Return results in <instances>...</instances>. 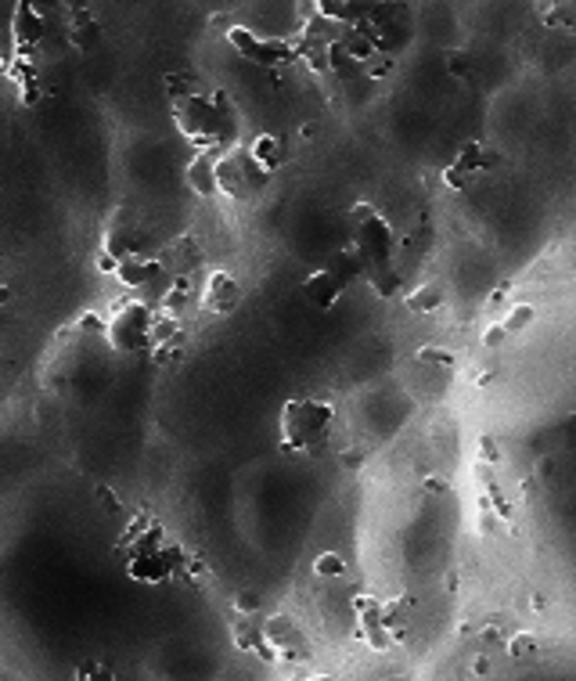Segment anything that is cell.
I'll use <instances>...</instances> for the list:
<instances>
[{
	"mask_svg": "<svg viewBox=\"0 0 576 681\" xmlns=\"http://www.w3.org/2000/svg\"><path fill=\"white\" fill-rule=\"evenodd\" d=\"M415 361L418 365H432V368H454L457 365V354L454 350H447V347H422L418 354H415Z\"/></svg>",
	"mask_w": 576,
	"mask_h": 681,
	"instance_id": "ffe728a7",
	"label": "cell"
},
{
	"mask_svg": "<svg viewBox=\"0 0 576 681\" xmlns=\"http://www.w3.org/2000/svg\"><path fill=\"white\" fill-rule=\"evenodd\" d=\"M443 185H447L450 192H465V188H468V177H465V174H461V169H457V166L450 162V166L443 169Z\"/></svg>",
	"mask_w": 576,
	"mask_h": 681,
	"instance_id": "603a6c76",
	"label": "cell"
},
{
	"mask_svg": "<svg viewBox=\"0 0 576 681\" xmlns=\"http://www.w3.org/2000/svg\"><path fill=\"white\" fill-rule=\"evenodd\" d=\"M505 310H508V314H505L501 328H505L508 335H519V332H526V328L537 321V307H533V303H508Z\"/></svg>",
	"mask_w": 576,
	"mask_h": 681,
	"instance_id": "ac0fdd59",
	"label": "cell"
},
{
	"mask_svg": "<svg viewBox=\"0 0 576 681\" xmlns=\"http://www.w3.org/2000/svg\"><path fill=\"white\" fill-rule=\"evenodd\" d=\"M238 299H242L238 278H235L231 271H213L210 282H206V289H202V307H206L210 314H231V310L238 307Z\"/></svg>",
	"mask_w": 576,
	"mask_h": 681,
	"instance_id": "8fae6325",
	"label": "cell"
},
{
	"mask_svg": "<svg viewBox=\"0 0 576 681\" xmlns=\"http://www.w3.org/2000/svg\"><path fill=\"white\" fill-rule=\"evenodd\" d=\"M332 422L335 404L328 397H292L277 414V444L288 455L317 451L332 433Z\"/></svg>",
	"mask_w": 576,
	"mask_h": 681,
	"instance_id": "3957f363",
	"label": "cell"
},
{
	"mask_svg": "<svg viewBox=\"0 0 576 681\" xmlns=\"http://www.w3.org/2000/svg\"><path fill=\"white\" fill-rule=\"evenodd\" d=\"M152 324H155V307L141 299H123L105 314V343L116 354H141L152 350Z\"/></svg>",
	"mask_w": 576,
	"mask_h": 681,
	"instance_id": "5b68a950",
	"label": "cell"
},
{
	"mask_svg": "<svg viewBox=\"0 0 576 681\" xmlns=\"http://www.w3.org/2000/svg\"><path fill=\"white\" fill-rule=\"evenodd\" d=\"M328 267H332V271H335L346 285H353L357 278H364V275H367V264H364V257L357 252V245H353V242H350V245H342V249L335 252V260H332Z\"/></svg>",
	"mask_w": 576,
	"mask_h": 681,
	"instance_id": "2e32d148",
	"label": "cell"
},
{
	"mask_svg": "<svg viewBox=\"0 0 576 681\" xmlns=\"http://www.w3.org/2000/svg\"><path fill=\"white\" fill-rule=\"evenodd\" d=\"M505 339H508V332H505V328H501V321H498V324H490V328L483 332V347H487V350L505 347Z\"/></svg>",
	"mask_w": 576,
	"mask_h": 681,
	"instance_id": "cb8c5ba5",
	"label": "cell"
},
{
	"mask_svg": "<svg viewBox=\"0 0 576 681\" xmlns=\"http://www.w3.org/2000/svg\"><path fill=\"white\" fill-rule=\"evenodd\" d=\"M494 162H498V155H490V148H487L483 141H465L461 152H457V159H454V166L461 169L465 177L483 174V169H490Z\"/></svg>",
	"mask_w": 576,
	"mask_h": 681,
	"instance_id": "5bb4252c",
	"label": "cell"
},
{
	"mask_svg": "<svg viewBox=\"0 0 576 681\" xmlns=\"http://www.w3.org/2000/svg\"><path fill=\"white\" fill-rule=\"evenodd\" d=\"M162 275H166V260L155 257V252H148V249L127 252V257L112 267V278H119L127 289H144V285L159 282Z\"/></svg>",
	"mask_w": 576,
	"mask_h": 681,
	"instance_id": "ba28073f",
	"label": "cell"
},
{
	"mask_svg": "<svg viewBox=\"0 0 576 681\" xmlns=\"http://www.w3.org/2000/svg\"><path fill=\"white\" fill-rule=\"evenodd\" d=\"M116 555L123 559L127 577L144 587H162L166 580L184 573L191 562V552L148 513L130 520V527L123 530V537L116 545Z\"/></svg>",
	"mask_w": 576,
	"mask_h": 681,
	"instance_id": "6da1fadb",
	"label": "cell"
},
{
	"mask_svg": "<svg viewBox=\"0 0 576 681\" xmlns=\"http://www.w3.org/2000/svg\"><path fill=\"white\" fill-rule=\"evenodd\" d=\"M314 577H321V580H339V577H346V559H342L339 552H321V555L314 559Z\"/></svg>",
	"mask_w": 576,
	"mask_h": 681,
	"instance_id": "d6986e66",
	"label": "cell"
},
{
	"mask_svg": "<svg viewBox=\"0 0 576 681\" xmlns=\"http://www.w3.org/2000/svg\"><path fill=\"white\" fill-rule=\"evenodd\" d=\"M537 472H540V480H544V483H551V476H555V462L544 455V458H540V465H537Z\"/></svg>",
	"mask_w": 576,
	"mask_h": 681,
	"instance_id": "484cf974",
	"label": "cell"
},
{
	"mask_svg": "<svg viewBox=\"0 0 576 681\" xmlns=\"http://www.w3.org/2000/svg\"><path fill=\"white\" fill-rule=\"evenodd\" d=\"M364 72H367L371 79H386V76L393 72V58H390V54H374L371 62H364Z\"/></svg>",
	"mask_w": 576,
	"mask_h": 681,
	"instance_id": "7402d4cb",
	"label": "cell"
},
{
	"mask_svg": "<svg viewBox=\"0 0 576 681\" xmlns=\"http://www.w3.org/2000/svg\"><path fill=\"white\" fill-rule=\"evenodd\" d=\"M227 44H231L242 58H249L252 65H259V69H277L281 62H288V58L296 54L292 44L259 37V33H252V29H245V26H231V29H227Z\"/></svg>",
	"mask_w": 576,
	"mask_h": 681,
	"instance_id": "52a82bcc",
	"label": "cell"
},
{
	"mask_svg": "<svg viewBox=\"0 0 576 681\" xmlns=\"http://www.w3.org/2000/svg\"><path fill=\"white\" fill-rule=\"evenodd\" d=\"M217 159H220V148H199L195 159L187 162V185L195 188L202 199L220 195V188H217Z\"/></svg>",
	"mask_w": 576,
	"mask_h": 681,
	"instance_id": "7c38bea8",
	"label": "cell"
},
{
	"mask_svg": "<svg viewBox=\"0 0 576 681\" xmlns=\"http://www.w3.org/2000/svg\"><path fill=\"white\" fill-rule=\"evenodd\" d=\"M479 447H483V462H501V451H498V444L490 440V437H483V440H479Z\"/></svg>",
	"mask_w": 576,
	"mask_h": 681,
	"instance_id": "d4e9b609",
	"label": "cell"
},
{
	"mask_svg": "<svg viewBox=\"0 0 576 681\" xmlns=\"http://www.w3.org/2000/svg\"><path fill=\"white\" fill-rule=\"evenodd\" d=\"M350 224H353V245L364 257L367 271H382V267L397 264V234H393L390 220L371 202H357L350 209Z\"/></svg>",
	"mask_w": 576,
	"mask_h": 681,
	"instance_id": "277c9868",
	"label": "cell"
},
{
	"mask_svg": "<svg viewBox=\"0 0 576 681\" xmlns=\"http://www.w3.org/2000/svg\"><path fill=\"white\" fill-rule=\"evenodd\" d=\"M267 181L270 177L249 159L245 144H235V148L220 152V159H217V188H220V195L235 199V202H256L263 195Z\"/></svg>",
	"mask_w": 576,
	"mask_h": 681,
	"instance_id": "8992f818",
	"label": "cell"
},
{
	"mask_svg": "<svg viewBox=\"0 0 576 681\" xmlns=\"http://www.w3.org/2000/svg\"><path fill=\"white\" fill-rule=\"evenodd\" d=\"M443 299H447V292H443V285H436V282H422L418 289H411V292L404 296V303H407L411 314H436V310L443 307Z\"/></svg>",
	"mask_w": 576,
	"mask_h": 681,
	"instance_id": "9a60e30c",
	"label": "cell"
},
{
	"mask_svg": "<svg viewBox=\"0 0 576 681\" xmlns=\"http://www.w3.org/2000/svg\"><path fill=\"white\" fill-rule=\"evenodd\" d=\"M505 299H508V285H501V289H498V292H490V299H487V307H490V310H494V307H501V303H505Z\"/></svg>",
	"mask_w": 576,
	"mask_h": 681,
	"instance_id": "4316f807",
	"label": "cell"
},
{
	"mask_svg": "<svg viewBox=\"0 0 576 681\" xmlns=\"http://www.w3.org/2000/svg\"><path fill=\"white\" fill-rule=\"evenodd\" d=\"M364 278H367V285H371V292H374L378 299H397V292H400L397 264H393V267H382V271H367Z\"/></svg>",
	"mask_w": 576,
	"mask_h": 681,
	"instance_id": "e0dca14e",
	"label": "cell"
},
{
	"mask_svg": "<svg viewBox=\"0 0 576 681\" xmlns=\"http://www.w3.org/2000/svg\"><path fill=\"white\" fill-rule=\"evenodd\" d=\"M245 152H249V159L263 169L267 177H274L277 169L284 166V144H281L277 134H256V137L245 144Z\"/></svg>",
	"mask_w": 576,
	"mask_h": 681,
	"instance_id": "4fadbf2b",
	"label": "cell"
},
{
	"mask_svg": "<svg viewBox=\"0 0 576 681\" xmlns=\"http://www.w3.org/2000/svg\"><path fill=\"white\" fill-rule=\"evenodd\" d=\"M47 37V19L29 4V0H19L15 4V15H12V40H15V51L22 58H33V51L44 44Z\"/></svg>",
	"mask_w": 576,
	"mask_h": 681,
	"instance_id": "9c48e42d",
	"label": "cell"
},
{
	"mask_svg": "<svg viewBox=\"0 0 576 681\" xmlns=\"http://www.w3.org/2000/svg\"><path fill=\"white\" fill-rule=\"evenodd\" d=\"M300 289H303V296H307V299H310L317 310H332V307H335V303L346 296V289H350V285H346V282H342V278H339L332 267H321V271L307 275Z\"/></svg>",
	"mask_w": 576,
	"mask_h": 681,
	"instance_id": "30bf717a",
	"label": "cell"
},
{
	"mask_svg": "<svg viewBox=\"0 0 576 681\" xmlns=\"http://www.w3.org/2000/svg\"><path fill=\"white\" fill-rule=\"evenodd\" d=\"M12 299V289H4V285H0V303H8Z\"/></svg>",
	"mask_w": 576,
	"mask_h": 681,
	"instance_id": "f1b7e54d",
	"label": "cell"
},
{
	"mask_svg": "<svg viewBox=\"0 0 576 681\" xmlns=\"http://www.w3.org/2000/svg\"><path fill=\"white\" fill-rule=\"evenodd\" d=\"M166 94L173 102H180L187 94H195V87H191V79H184V72H173V76H166Z\"/></svg>",
	"mask_w": 576,
	"mask_h": 681,
	"instance_id": "44dd1931",
	"label": "cell"
},
{
	"mask_svg": "<svg viewBox=\"0 0 576 681\" xmlns=\"http://www.w3.org/2000/svg\"><path fill=\"white\" fill-rule=\"evenodd\" d=\"M425 487H429V490H447V483H443V480H440V476H432V480H429V483H425Z\"/></svg>",
	"mask_w": 576,
	"mask_h": 681,
	"instance_id": "83f0119b",
	"label": "cell"
},
{
	"mask_svg": "<svg viewBox=\"0 0 576 681\" xmlns=\"http://www.w3.org/2000/svg\"><path fill=\"white\" fill-rule=\"evenodd\" d=\"M173 123L199 148H220L227 141H235V134H238V109H235L231 94H224V91L187 94L173 105Z\"/></svg>",
	"mask_w": 576,
	"mask_h": 681,
	"instance_id": "7a4b0ae2",
	"label": "cell"
}]
</instances>
